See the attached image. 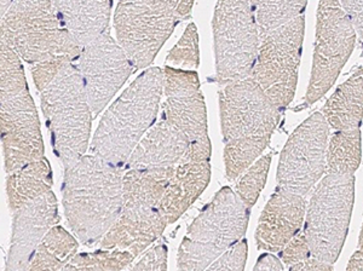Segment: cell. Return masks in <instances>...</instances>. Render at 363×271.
I'll list each match as a JSON object with an SVG mask.
<instances>
[{
    "label": "cell",
    "instance_id": "1",
    "mask_svg": "<svg viewBox=\"0 0 363 271\" xmlns=\"http://www.w3.org/2000/svg\"><path fill=\"white\" fill-rule=\"evenodd\" d=\"M124 167L90 154L65 167L62 202L67 223L86 246L101 243L123 209Z\"/></svg>",
    "mask_w": 363,
    "mask_h": 271
},
{
    "label": "cell",
    "instance_id": "2",
    "mask_svg": "<svg viewBox=\"0 0 363 271\" xmlns=\"http://www.w3.org/2000/svg\"><path fill=\"white\" fill-rule=\"evenodd\" d=\"M164 70H145L108 108L91 142V154L124 167L137 144L154 125L164 92Z\"/></svg>",
    "mask_w": 363,
    "mask_h": 271
},
{
    "label": "cell",
    "instance_id": "3",
    "mask_svg": "<svg viewBox=\"0 0 363 271\" xmlns=\"http://www.w3.org/2000/svg\"><path fill=\"white\" fill-rule=\"evenodd\" d=\"M1 38L29 65L51 60L74 63L83 49L52 0H13L1 15Z\"/></svg>",
    "mask_w": 363,
    "mask_h": 271
},
{
    "label": "cell",
    "instance_id": "4",
    "mask_svg": "<svg viewBox=\"0 0 363 271\" xmlns=\"http://www.w3.org/2000/svg\"><path fill=\"white\" fill-rule=\"evenodd\" d=\"M42 111L52 149L63 166L85 155L90 145L94 119L78 66L69 63L40 91Z\"/></svg>",
    "mask_w": 363,
    "mask_h": 271
},
{
    "label": "cell",
    "instance_id": "5",
    "mask_svg": "<svg viewBox=\"0 0 363 271\" xmlns=\"http://www.w3.org/2000/svg\"><path fill=\"white\" fill-rule=\"evenodd\" d=\"M250 209L229 187H223L190 224L178 248L181 270H206L247 231Z\"/></svg>",
    "mask_w": 363,
    "mask_h": 271
},
{
    "label": "cell",
    "instance_id": "6",
    "mask_svg": "<svg viewBox=\"0 0 363 271\" xmlns=\"http://www.w3.org/2000/svg\"><path fill=\"white\" fill-rule=\"evenodd\" d=\"M355 200L354 175H326L318 183L306 212L304 234L311 255L333 264L347 238Z\"/></svg>",
    "mask_w": 363,
    "mask_h": 271
},
{
    "label": "cell",
    "instance_id": "7",
    "mask_svg": "<svg viewBox=\"0 0 363 271\" xmlns=\"http://www.w3.org/2000/svg\"><path fill=\"white\" fill-rule=\"evenodd\" d=\"M216 78L220 85L251 77L260 34L248 0H218L212 21Z\"/></svg>",
    "mask_w": 363,
    "mask_h": 271
},
{
    "label": "cell",
    "instance_id": "8",
    "mask_svg": "<svg viewBox=\"0 0 363 271\" xmlns=\"http://www.w3.org/2000/svg\"><path fill=\"white\" fill-rule=\"evenodd\" d=\"M179 21L164 0H119L114 13L116 41L136 70L147 68Z\"/></svg>",
    "mask_w": 363,
    "mask_h": 271
},
{
    "label": "cell",
    "instance_id": "9",
    "mask_svg": "<svg viewBox=\"0 0 363 271\" xmlns=\"http://www.w3.org/2000/svg\"><path fill=\"white\" fill-rule=\"evenodd\" d=\"M304 29L306 17L301 15L260 39L251 77L280 111L296 94Z\"/></svg>",
    "mask_w": 363,
    "mask_h": 271
},
{
    "label": "cell",
    "instance_id": "10",
    "mask_svg": "<svg viewBox=\"0 0 363 271\" xmlns=\"http://www.w3.org/2000/svg\"><path fill=\"white\" fill-rule=\"evenodd\" d=\"M355 41V27L339 0H320L314 61L306 92V104L318 102L333 87L350 57Z\"/></svg>",
    "mask_w": 363,
    "mask_h": 271
},
{
    "label": "cell",
    "instance_id": "11",
    "mask_svg": "<svg viewBox=\"0 0 363 271\" xmlns=\"http://www.w3.org/2000/svg\"><path fill=\"white\" fill-rule=\"evenodd\" d=\"M164 74L165 103L162 116L189 142V149L181 164L210 161L212 147L198 73L195 70L166 67Z\"/></svg>",
    "mask_w": 363,
    "mask_h": 271
},
{
    "label": "cell",
    "instance_id": "12",
    "mask_svg": "<svg viewBox=\"0 0 363 271\" xmlns=\"http://www.w3.org/2000/svg\"><path fill=\"white\" fill-rule=\"evenodd\" d=\"M330 125L322 113H315L298 126L281 153L277 189L306 197L326 172Z\"/></svg>",
    "mask_w": 363,
    "mask_h": 271
},
{
    "label": "cell",
    "instance_id": "13",
    "mask_svg": "<svg viewBox=\"0 0 363 271\" xmlns=\"http://www.w3.org/2000/svg\"><path fill=\"white\" fill-rule=\"evenodd\" d=\"M219 109L224 143L257 136H270L280 121V109L252 77L222 85Z\"/></svg>",
    "mask_w": 363,
    "mask_h": 271
},
{
    "label": "cell",
    "instance_id": "14",
    "mask_svg": "<svg viewBox=\"0 0 363 271\" xmlns=\"http://www.w3.org/2000/svg\"><path fill=\"white\" fill-rule=\"evenodd\" d=\"M77 66L83 78L94 118L107 107L133 74V70H136L109 29L84 46Z\"/></svg>",
    "mask_w": 363,
    "mask_h": 271
},
{
    "label": "cell",
    "instance_id": "15",
    "mask_svg": "<svg viewBox=\"0 0 363 271\" xmlns=\"http://www.w3.org/2000/svg\"><path fill=\"white\" fill-rule=\"evenodd\" d=\"M0 131L5 172L44 157L40 121L28 89L0 103Z\"/></svg>",
    "mask_w": 363,
    "mask_h": 271
},
{
    "label": "cell",
    "instance_id": "16",
    "mask_svg": "<svg viewBox=\"0 0 363 271\" xmlns=\"http://www.w3.org/2000/svg\"><path fill=\"white\" fill-rule=\"evenodd\" d=\"M167 224L160 202L123 197L119 217L101 240V248L123 250L138 257L161 238Z\"/></svg>",
    "mask_w": 363,
    "mask_h": 271
},
{
    "label": "cell",
    "instance_id": "17",
    "mask_svg": "<svg viewBox=\"0 0 363 271\" xmlns=\"http://www.w3.org/2000/svg\"><path fill=\"white\" fill-rule=\"evenodd\" d=\"M57 223V197L51 190L15 211L5 271L27 270L39 243Z\"/></svg>",
    "mask_w": 363,
    "mask_h": 271
},
{
    "label": "cell",
    "instance_id": "18",
    "mask_svg": "<svg viewBox=\"0 0 363 271\" xmlns=\"http://www.w3.org/2000/svg\"><path fill=\"white\" fill-rule=\"evenodd\" d=\"M306 209V197L277 189L259 218L256 231L258 248L280 252L301 231Z\"/></svg>",
    "mask_w": 363,
    "mask_h": 271
},
{
    "label": "cell",
    "instance_id": "19",
    "mask_svg": "<svg viewBox=\"0 0 363 271\" xmlns=\"http://www.w3.org/2000/svg\"><path fill=\"white\" fill-rule=\"evenodd\" d=\"M189 142L179 130L162 116L154 123L133 149L125 169H172L181 164Z\"/></svg>",
    "mask_w": 363,
    "mask_h": 271
},
{
    "label": "cell",
    "instance_id": "20",
    "mask_svg": "<svg viewBox=\"0 0 363 271\" xmlns=\"http://www.w3.org/2000/svg\"><path fill=\"white\" fill-rule=\"evenodd\" d=\"M210 179V161L178 165L161 199L160 209L169 224H174L186 214L206 189Z\"/></svg>",
    "mask_w": 363,
    "mask_h": 271
},
{
    "label": "cell",
    "instance_id": "21",
    "mask_svg": "<svg viewBox=\"0 0 363 271\" xmlns=\"http://www.w3.org/2000/svg\"><path fill=\"white\" fill-rule=\"evenodd\" d=\"M63 23L84 46L109 27L113 0H52Z\"/></svg>",
    "mask_w": 363,
    "mask_h": 271
},
{
    "label": "cell",
    "instance_id": "22",
    "mask_svg": "<svg viewBox=\"0 0 363 271\" xmlns=\"http://www.w3.org/2000/svg\"><path fill=\"white\" fill-rule=\"evenodd\" d=\"M323 116L335 131L359 128L363 118V67L330 96L323 108Z\"/></svg>",
    "mask_w": 363,
    "mask_h": 271
},
{
    "label": "cell",
    "instance_id": "23",
    "mask_svg": "<svg viewBox=\"0 0 363 271\" xmlns=\"http://www.w3.org/2000/svg\"><path fill=\"white\" fill-rule=\"evenodd\" d=\"M52 184V171L45 156L9 173L6 192L10 211L13 214L27 202L42 197L51 190Z\"/></svg>",
    "mask_w": 363,
    "mask_h": 271
},
{
    "label": "cell",
    "instance_id": "24",
    "mask_svg": "<svg viewBox=\"0 0 363 271\" xmlns=\"http://www.w3.org/2000/svg\"><path fill=\"white\" fill-rule=\"evenodd\" d=\"M79 243L61 226H55L39 243L27 270H65L74 258Z\"/></svg>",
    "mask_w": 363,
    "mask_h": 271
},
{
    "label": "cell",
    "instance_id": "25",
    "mask_svg": "<svg viewBox=\"0 0 363 271\" xmlns=\"http://www.w3.org/2000/svg\"><path fill=\"white\" fill-rule=\"evenodd\" d=\"M362 155L359 128L335 132L327 145L326 175H354Z\"/></svg>",
    "mask_w": 363,
    "mask_h": 271
},
{
    "label": "cell",
    "instance_id": "26",
    "mask_svg": "<svg viewBox=\"0 0 363 271\" xmlns=\"http://www.w3.org/2000/svg\"><path fill=\"white\" fill-rule=\"evenodd\" d=\"M259 28L260 39L303 15L308 0H248Z\"/></svg>",
    "mask_w": 363,
    "mask_h": 271
},
{
    "label": "cell",
    "instance_id": "27",
    "mask_svg": "<svg viewBox=\"0 0 363 271\" xmlns=\"http://www.w3.org/2000/svg\"><path fill=\"white\" fill-rule=\"evenodd\" d=\"M270 138V136H257L225 142L224 164L228 179L233 182L242 176L257 157L264 152Z\"/></svg>",
    "mask_w": 363,
    "mask_h": 271
},
{
    "label": "cell",
    "instance_id": "28",
    "mask_svg": "<svg viewBox=\"0 0 363 271\" xmlns=\"http://www.w3.org/2000/svg\"><path fill=\"white\" fill-rule=\"evenodd\" d=\"M21 56L1 38L0 40V101H6L27 90Z\"/></svg>",
    "mask_w": 363,
    "mask_h": 271
},
{
    "label": "cell",
    "instance_id": "29",
    "mask_svg": "<svg viewBox=\"0 0 363 271\" xmlns=\"http://www.w3.org/2000/svg\"><path fill=\"white\" fill-rule=\"evenodd\" d=\"M135 259L136 257L131 252L101 248L99 251L75 255L65 270H124Z\"/></svg>",
    "mask_w": 363,
    "mask_h": 271
},
{
    "label": "cell",
    "instance_id": "30",
    "mask_svg": "<svg viewBox=\"0 0 363 271\" xmlns=\"http://www.w3.org/2000/svg\"><path fill=\"white\" fill-rule=\"evenodd\" d=\"M272 154L262 156L259 160L253 164L245 171L236 184V194L239 195L241 201L251 209L256 204L262 190L264 188L265 182L268 178L269 169L272 165Z\"/></svg>",
    "mask_w": 363,
    "mask_h": 271
},
{
    "label": "cell",
    "instance_id": "31",
    "mask_svg": "<svg viewBox=\"0 0 363 271\" xmlns=\"http://www.w3.org/2000/svg\"><path fill=\"white\" fill-rule=\"evenodd\" d=\"M167 63L181 67L182 70H194L200 65L199 34L196 26L190 23L177 44L169 51Z\"/></svg>",
    "mask_w": 363,
    "mask_h": 271
},
{
    "label": "cell",
    "instance_id": "32",
    "mask_svg": "<svg viewBox=\"0 0 363 271\" xmlns=\"http://www.w3.org/2000/svg\"><path fill=\"white\" fill-rule=\"evenodd\" d=\"M167 269V245L165 238L157 241L145 250L138 262H133L128 270H166Z\"/></svg>",
    "mask_w": 363,
    "mask_h": 271
},
{
    "label": "cell",
    "instance_id": "33",
    "mask_svg": "<svg viewBox=\"0 0 363 271\" xmlns=\"http://www.w3.org/2000/svg\"><path fill=\"white\" fill-rule=\"evenodd\" d=\"M248 246L246 240H240L239 243L233 245L227 251L219 255L207 270H233L242 271L247 260Z\"/></svg>",
    "mask_w": 363,
    "mask_h": 271
},
{
    "label": "cell",
    "instance_id": "34",
    "mask_svg": "<svg viewBox=\"0 0 363 271\" xmlns=\"http://www.w3.org/2000/svg\"><path fill=\"white\" fill-rule=\"evenodd\" d=\"M280 252L282 262L289 267L301 263L313 255L304 231L298 233Z\"/></svg>",
    "mask_w": 363,
    "mask_h": 271
},
{
    "label": "cell",
    "instance_id": "35",
    "mask_svg": "<svg viewBox=\"0 0 363 271\" xmlns=\"http://www.w3.org/2000/svg\"><path fill=\"white\" fill-rule=\"evenodd\" d=\"M72 62L65 60H51V61L40 62L32 65V75H33L34 84L38 90L42 91L45 89L50 82H52L58 73Z\"/></svg>",
    "mask_w": 363,
    "mask_h": 271
},
{
    "label": "cell",
    "instance_id": "36",
    "mask_svg": "<svg viewBox=\"0 0 363 271\" xmlns=\"http://www.w3.org/2000/svg\"><path fill=\"white\" fill-rule=\"evenodd\" d=\"M363 44V0H339Z\"/></svg>",
    "mask_w": 363,
    "mask_h": 271
},
{
    "label": "cell",
    "instance_id": "37",
    "mask_svg": "<svg viewBox=\"0 0 363 271\" xmlns=\"http://www.w3.org/2000/svg\"><path fill=\"white\" fill-rule=\"evenodd\" d=\"M333 265L330 263H327L325 260L316 258L314 255H311L309 259H306L301 263L296 264L294 267H289V270H332Z\"/></svg>",
    "mask_w": 363,
    "mask_h": 271
},
{
    "label": "cell",
    "instance_id": "38",
    "mask_svg": "<svg viewBox=\"0 0 363 271\" xmlns=\"http://www.w3.org/2000/svg\"><path fill=\"white\" fill-rule=\"evenodd\" d=\"M285 267L282 265L277 255H270V253H264L258 259L256 265H255V270H284Z\"/></svg>",
    "mask_w": 363,
    "mask_h": 271
},
{
    "label": "cell",
    "instance_id": "39",
    "mask_svg": "<svg viewBox=\"0 0 363 271\" xmlns=\"http://www.w3.org/2000/svg\"><path fill=\"white\" fill-rule=\"evenodd\" d=\"M164 1L174 10V13H177L181 20L190 16L194 5V0H164Z\"/></svg>",
    "mask_w": 363,
    "mask_h": 271
},
{
    "label": "cell",
    "instance_id": "40",
    "mask_svg": "<svg viewBox=\"0 0 363 271\" xmlns=\"http://www.w3.org/2000/svg\"><path fill=\"white\" fill-rule=\"evenodd\" d=\"M347 270H363V255L356 251L347 264Z\"/></svg>",
    "mask_w": 363,
    "mask_h": 271
},
{
    "label": "cell",
    "instance_id": "41",
    "mask_svg": "<svg viewBox=\"0 0 363 271\" xmlns=\"http://www.w3.org/2000/svg\"><path fill=\"white\" fill-rule=\"evenodd\" d=\"M13 0H1V15H4L6 13L10 4L13 3Z\"/></svg>",
    "mask_w": 363,
    "mask_h": 271
},
{
    "label": "cell",
    "instance_id": "42",
    "mask_svg": "<svg viewBox=\"0 0 363 271\" xmlns=\"http://www.w3.org/2000/svg\"><path fill=\"white\" fill-rule=\"evenodd\" d=\"M357 252H359V253L363 255V226L362 231H361V234H359V250H357Z\"/></svg>",
    "mask_w": 363,
    "mask_h": 271
}]
</instances>
